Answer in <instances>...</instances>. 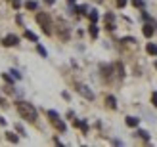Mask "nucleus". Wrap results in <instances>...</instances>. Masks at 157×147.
I'll list each match as a JSON object with an SVG mask.
<instances>
[{
  "mask_svg": "<svg viewBox=\"0 0 157 147\" xmlns=\"http://www.w3.org/2000/svg\"><path fill=\"white\" fill-rule=\"evenodd\" d=\"M17 113L21 115V119H25L29 122H35L36 117H38V111L35 105H31L27 101H17Z\"/></svg>",
  "mask_w": 157,
  "mask_h": 147,
  "instance_id": "f257e3e1",
  "label": "nucleus"
},
{
  "mask_svg": "<svg viewBox=\"0 0 157 147\" xmlns=\"http://www.w3.org/2000/svg\"><path fill=\"white\" fill-rule=\"evenodd\" d=\"M36 23L42 27L44 35H52V27H54V23H52L50 13H46V12H38V13H36Z\"/></svg>",
  "mask_w": 157,
  "mask_h": 147,
  "instance_id": "f03ea898",
  "label": "nucleus"
},
{
  "mask_svg": "<svg viewBox=\"0 0 157 147\" xmlns=\"http://www.w3.org/2000/svg\"><path fill=\"white\" fill-rule=\"evenodd\" d=\"M58 35H59V38H61V40H63V42H67L69 40V27H67V23L65 21H58Z\"/></svg>",
  "mask_w": 157,
  "mask_h": 147,
  "instance_id": "7ed1b4c3",
  "label": "nucleus"
},
{
  "mask_svg": "<svg viewBox=\"0 0 157 147\" xmlns=\"http://www.w3.org/2000/svg\"><path fill=\"white\" fill-rule=\"evenodd\" d=\"M48 117H50V120H52V124L56 126L59 132H65V124L59 120V115H58L56 111H48Z\"/></svg>",
  "mask_w": 157,
  "mask_h": 147,
  "instance_id": "20e7f679",
  "label": "nucleus"
},
{
  "mask_svg": "<svg viewBox=\"0 0 157 147\" xmlns=\"http://www.w3.org/2000/svg\"><path fill=\"white\" fill-rule=\"evenodd\" d=\"M2 44L6 46V48H12V46H17L19 44V36H15V35H6L2 38Z\"/></svg>",
  "mask_w": 157,
  "mask_h": 147,
  "instance_id": "39448f33",
  "label": "nucleus"
},
{
  "mask_svg": "<svg viewBox=\"0 0 157 147\" xmlns=\"http://www.w3.org/2000/svg\"><path fill=\"white\" fill-rule=\"evenodd\" d=\"M77 90H78V94L84 96L86 99H90V101L94 99V94H92V90H90L88 86H84V84H77Z\"/></svg>",
  "mask_w": 157,
  "mask_h": 147,
  "instance_id": "423d86ee",
  "label": "nucleus"
},
{
  "mask_svg": "<svg viewBox=\"0 0 157 147\" xmlns=\"http://www.w3.org/2000/svg\"><path fill=\"white\" fill-rule=\"evenodd\" d=\"M100 71H101V76H104V79H109L111 73H113V65H101Z\"/></svg>",
  "mask_w": 157,
  "mask_h": 147,
  "instance_id": "0eeeda50",
  "label": "nucleus"
},
{
  "mask_svg": "<svg viewBox=\"0 0 157 147\" xmlns=\"http://www.w3.org/2000/svg\"><path fill=\"white\" fill-rule=\"evenodd\" d=\"M105 27H107L109 31L115 29V15H113V13H107V15H105Z\"/></svg>",
  "mask_w": 157,
  "mask_h": 147,
  "instance_id": "6e6552de",
  "label": "nucleus"
},
{
  "mask_svg": "<svg viewBox=\"0 0 157 147\" xmlns=\"http://www.w3.org/2000/svg\"><path fill=\"white\" fill-rule=\"evenodd\" d=\"M142 33H144V36H147V38H150V36L155 33V31H153V27H151V23H146V25H144V29H142Z\"/></svg>",
  "mask_w": 157,
  "mask_h": 147,
  "instance_id": "1a4fd4ad",
  "label": "nucleus"
},
{
  "mask_svg": "<svg viewBox=\"0 0 157 147\" xmlns=\"http://www.w3.org/2000/svg\"><path fill=\"white\" fill-rule=\"evenodd\" d=\"M105 105L109 107V109H117V99L113 96H107L105 97Z\"/></svg>",
  "mask_w": 157,
  "mask_h": 147,
  "instance_id": "9d476101",
  "label": "nucleus"
},
{
  "mask_svg": "<svg viewBox=\"0 0 157 147\" xmlns=\"http://www.w3.org/2000/svg\"><path fill=\"white\" fill-rule=\"evenodd\" d=\"M138 124H140V119H136V117H127V126L136 128Z\"/></svg>",
  "mask_w": 157,
  "mask_h": 147,
  "instance_id": "9b49d317",
  "label": "nucleus"
},
{
  "mask_svg": "<svg viewBox=\"0 0 157 147\" xmlns=\"http://www.w3.org/2000/svg\"><path fill=\"white\" fill-rule=\"evenodd\" d=\"M6 140H8V141H12V143H17V141H19V138L15 136L13 132H6Z\"/></svg>",
  "mask_w": 157,
  "mask_h": 147,
  "instance_id": "f8f14e48",
  "label": "nucleus"
},
{
  "mask_svg": "<svg viewBox=\"0 0 157 147\" xmlns=\"http://www.w3.org/2000/svg\"><path fill=\"white\" fill-rule=\"evenodd\" d=\"M25 8H27V10H31V12H35L36 8H38V4L35 2V0H27V2H25Z\"/></svg>",
  "mask_w": 157,
  "mask_h": 147,
  "instance_id": "ddd939ff",
  "label": "nucleus"
},
{
  "mask_svg": "<svg viewBox=\"0 0 157 147\" xmlns=\"http://www.w3.org/2000/svg\"><path fill=\"white\" fill-rule=\"evenodd\" d=\"M75 126H78V128H81L84 134L88 132V124H86V122H82V120H75Z\"/></svg>",
  "mask_w": 157,
  "mask_h": 147,
  "instance_id": "4468645a",
  "label": "nucleus"
},
{
  "mask_svg": "<svg viewBox=\"0 0 157 147\" xmlns=\"http://www.w3.org/2000/svg\"><path fill=\"white\" fill-rule=\"evenodd\" d=\"M23 36H25V38H29V40H33V42H38L36 35H35V33H31V31H25V33H23Z\"/></svg>",
  "mask_w": 157,
  "mask_h": 147,
  "instance_id": "2eb2a0df",
  "label": "nucleus"
},
{
  "mask_svg": "<svg viewBox=\"0 0 157 147\" xmlns=\"http://www.w3.org/2000/svg\"><path fill=\"white\" fill-rule=\"evenodd\" d=\"M146 50H147V53H151V56H157V44H147Z\"/></svg>",
  "mask_w": 157,
  "mask_h": 147,
  "instance_id": "dca6fc26",
  "label": "nucleus"
},
{
  "mask_svg": "<svg viewBox=\"0 0 157 147\" xmlns=\"http://www.w3.org/2000/svg\"><path fill=\"white\" fill-rule=\"evenodd\" d=\"M88 17H90V21H92V23H96V21H98V12H96V10H90Z\"/></svg>",
  "mask_w": 157,
  "mask_h": 147,
  "instance_id": "f3484780",
  "label": "nucleus"
},
{
  "mask_svg": "<svg viewBox=\"0 0 157 147\" xmlns=\"http://www.w3.org/2000/svg\"><path fill=\"white\" fill-rule=\"evenodd\" d=\"M90 36H92V38H96V36H98V27L94 25V23L90 25Z\"/></svg>",
  "mask_w": 157,
  "mask_h": 147,
  "instance_id": "a211bd4d",
  "label": "nucleus"
},
{
  "mask_svg": "<svg viewBox=\"0 0 157 147\" xmlns=\"http://www.w3.org/2000/svg\"><path fill=\"white\" fill-rule=\"evenodd\" d=\"M36 50H38V53H40L42 57L48 56V52H46V50H44V46H40V44H36Z\"/></svg>",
  "mask_w": 157,
  "mask_h": 147,
  "instance_id": "6ab92c4d",
  "label": "nucleus"
},
{
  "mask_svg": "<svg viewBox=\"0 0 157 147\" xmlns=\"http://www.w3.org/2000/svg\"><path fill=\"white\" fill-rule=\"evenodd\" d=\"M138 136H140V138H144V140H146V141H147V140H150V134H147V132H146V130H138Z\"/></svg>",
  "mask_w": 157,
  "mask_h": 147,
  "instance_id": "aec40b11",
  "label": "nucleus"
},
{
  "mask_svg": "<svg viewBox=\"0 0 157 147\" xmlns=\"http://www.w3.org/2000/svg\"><path fill=\"white\" fill-rule=\"evenodd\" d=\"M75 12H78V13H86V12H88V6H78V8H75Z\"/></svg>",
  "mask_w": 157,
  "mask_h": 147,
  "instance_id": "412c9836",
  "label": "nucleus"
},
{
  "mask_svg": "<svg viewBox=\"0 0 157 147\" xmlns=\"http://www.w3.org/2000/svg\"><path fill=\"white\" fill-rule=\"evenodd\" d=\"M132 4H134L136 8H144L146 4H144V0H132Z\"/></svg>",
  "mask_w": 157,
  "mask_h": 147,
  "instance_id": "4be33fe9",
  "label": "nucleus"
},
{
  "mask_svg": "<svg viewBox=\"0 0 157 147\" xmlns=\"http://www.w3.org/2000/svg\"><path fill=\"white\" fill-rule=\"evenodd\" d=\"M2 79H4V80H6L8 84H12V82H13V80H12V76L8 75V73H4V75H2Z\"/></svg>",
  "mask_w": 157,
  "mask_h": 147,
  "instance_id": "5701e85b",
  "label": "nucleus"
},
{
  "mask_svg": "<svg viewBox=\"0 0 157 147\" xmlns=\"http://www.w3.org/2000/svg\"><path fill=\"white\" fill-rule=\"evenodd\" d=\"M12 76H13V79H21V75H19V71H15V69H12Z\"/></svg>",
  "mask_w": 157,
  "mask_h": 147,
  "instance_id": "b1692460",
  "label": "nucleus"
},
{
  "mask_svg": "<svg viewBox=\"0 0 157 147\" xmlns=\"http://www.w3.org/2000/svg\"><path fill=\"white\" fill-rule=\"evenodd\" d=\"M15 130H17V132H19L21 136H25V128H23L21 124H17V126H15Z\"/></svg>",
  "mask_w": 157,
  "mask_h": 147,
  "instance_id": "393cba45",
  "label": "nucleus"
},
{
  "mask_svg": "<svg viewBox=\"0 0 157 147\" xmlns=\"http://www.w3.org/2000/svg\"><path fill=\"white\" fill-rule=\"evenodd\" d=\"M12 4H13V8H15V10H17V8L21 6V0H12Z\"/></svg>",
  "mask_w": 157,
  "mask_h": 147,
  "instance_id": "a878e982",
  "label": "nucleus"
},
{
  "mask_svg": "<svg viewBox=\"0 0 157 147\" xmlns=\"http://www.w3.org/2000/svg\"><path fill=\"white\" fill-rule=\"evenodd\" d=\"M117 6H119V8H124V6H127V0H117Z\"/></svg>",
  "mask_w": 157,
  "mask_h": 147,
  "instance_id": "bb28decb",
  "label": "nucleus"
},
{
  "mask_svg": "<svg viewBox=\"0 0 157 147\" xmlns=\"http://www.w3.org/2000/svg\"><path fill=\"white\" fill-rule=\"evenodd\" d=\"M151 101H153V105L157 107V92H153V96H151Z\"/></svg>",
  "mask_w": 157,
  "mask_h": 147,
  "instance_id": "cd10ccee",
  "label": "nucleus"
},
{
  "mask_svg": "<svg viewBox=\"0 0 157 147\" xmlns=\"http://www.w3.org/2000/svg\"><path fill=\"white\" fill-rule=\"evenodd\" d=\"M0 107H8V103H6V99L0 96Z\"/></svg>",
  "mask_w": 157,
  "mask_h": 147,
  "instance_id": "c85d7f7f",
  "label": "nucleus"
},
{
  "mask_svg": "<svg viewBox=\"0 0 157 147\" xmlns=\"http://www.w3.org/2000/svg\"><path fill=\"white\" fill-rule=\"evenodd\" d=\"M54 2H56V0H46V4H54Z\"/></svg>",
  "mask_w": 157,
  "mask_h": 147,
  "instance_id": "c756f323",
  "label": "nucleus"
},
{
  "mask_svg": "<svg viewBox=\"0 0 157 147\" xmlns=\"http://www.w3.org/2000/svg\"><path fill=\"white\" fill-rule=\"evenodd\" d=\"M67 2H69V4H75V0H67Z\"/></svg>",
  "mask_w": 157,
  "mask_h": 147,
  "instance_id": "7c9ffc66",
  "label": "nucleus"
},
{
  "mask_svg": "<svg viewBox=\"0 0 157 147\" xmlns=\"http://www.w3.org/2000/svg\"><path fill=\"white\" fill-rule=\"evenodd\" d=\"M155 69H157V61H155Z\"/></svg>",
  "mask_w": 157,
  "mask_h": 147,
  "instance_id": "2f4dec72",
  "label": "nucleus"
},
{
  "mask_svg": "<svg viewBox=\"0 0 157 147\" xmlns=\"http://www.w3.org/2000/svg\"><path fill=\"white\" fill-rule=\"evenodd\" d=\"M96 2H101V0H96Z\"/></svg>",
  "mask_w": 157,
  "mask_h": 147,
  "instance_id": "473e14b6",
  "label": "nucleus"
}]
</instances>
